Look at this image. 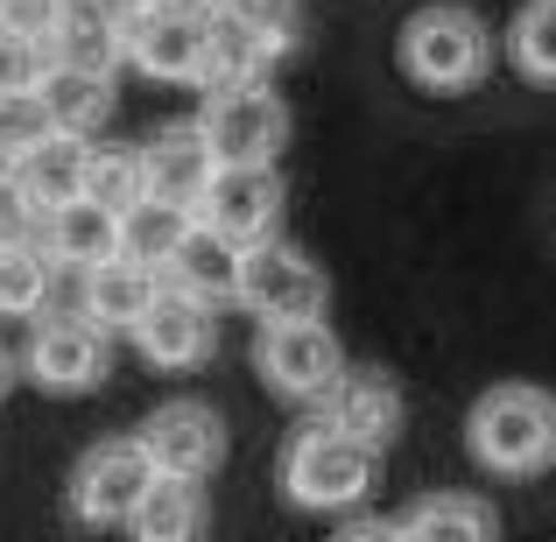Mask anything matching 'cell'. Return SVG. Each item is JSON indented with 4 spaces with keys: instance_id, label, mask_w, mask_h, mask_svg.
I'll return each instance as SVG.
<instances>
[{
    "instance_id": "cell-23",
    "label": "cell",
    "mask_w": 556,
    "mask_h": 542,
    "mask_svg": "<svg viewBox=\"0 0 556 542\" xmlns=\"http://www.w3.org/2000/svg\"><path fill=\"white\" fill-rule=\"evenodd\" d=\"M78 198H92L99 212H135L149 198V177H141V141H85V184Z\"/></svg>"
},
{
    "instance_id": "cell-9",
    "label": "cell",
    "mask_w": 556,
    "mask_h": 542,
    "mask_svg": "<svg viewBox=\"0 0 556 542\" xmlns=\"http://www.w3.org/2000/svg\"><path fill=\"white\" fill-rule=\"evenodd\" d=\"M254 374L268 380L282 402H325V388L345 374V345L325 317H296V325H261L254 339Z\"/></svg>"
},
{
    "instance_id": "cell-10",
    "label": "cell",
    "mask_w": 556,
    "mask_h": 542,
    "mask_svg": "<svg viewBox=\"0 0 556 542\" xmlns=\"http://www.w3.org/2000/svg\"><path fill=\"white\" fill-rule=\"evenodd\" d=\"M149 458H141L135 437H106V444H92L78 458V472H71V521L78 529H127V515H135V501L149 493Z\"/></svg>"
},
{
    "instance_id": "cell-24",
    "label": "cell",
    "mask_w": 556,
    "mask_h": 542,
    "mask_svg": "<svg viewBox=\"0 0 556 542\" xmlns=\"http://www.w3.org/2000/svg\"><path fill=\"white\" fill-rule=\"evenodd\" d=\"M190 232V212H177V204H155L141 198L135 212H121V261H135V268H169V254L184 247Z\"/></svg>"
},
{
    "instance_id": "cell-33",
    "label": "cell",
    "mask_w": 556,
    "mask_h": 542,
    "mask_svg": "<svg viewBox=\"0 0 556 542\" xmlns=\"http://www.w3.org/2000/svg\"><path fill=\"white\" fill-rule=\"evenodd\" d=\"M92 14H106V22H121V14H135V8H149V0H85Z\"/></svg>"
},
{
    "instance_id": "cell-8",
    "label": "cell",
    "mask_w": 556,
    "mask_h": 542,
    "mask_svg": "<svg viewBox=\"0 0 556 542\" xmlns=\"http://www.w3.org/2000/svg\"><path fill=\"white\" fill-rule=\"evenodd\" d=\"M282 204H289V184L275 163L261 169H212L204 198L190 204L204 232H218L226 247H261V240H282Z\"/></svg>"
},
{
    "instance_id": "cell-29",
    "label": "cell",
    "mask_w": 556,
    "mask_h": 542,
    "mask_svg": "<svg viewBox=\"0 0 556 542\" xmlns=\"http://www.w3.org/2000/svg\"><path fill=\"white\" fill-rule=\"evenodd\" d=\"M36 71H42V50L0 28V99H8V92H28V85H36Z\"/></svg>"
},
{
    "instance_id": "cell-22",
    "label": "cell",
    "mask_w": 556,
    "mask_h": 542,
    "mask_svg": "<svg viewBox=\"0 0 556 542\" xmlns=\"http://www.w3.org/2000/svg\"><path fill=\"white\" fill-rule=\"evenodd\" d=\"M402 542H501V521L479 493H430L394 521Z\"/></svg>"
},
{
    "instance_id": "cell-26",
    "label": "cell",
    "mask_w": 556,
    "mask_h": 542,
    "mask_svg": "<svg viewBox=\"0 0 556 542\" xmlns=\"http://www.w3.org/2000/svg\"><path fill=\"white\" fill-rule=\"evenodd\" d=\"M507 64L529 85H556V0H521L507 22Z\"/></svg>"
},
{
    "instance_id": "cell-35",
    "label": "cell",
    "mask_w": 556,
    "mask_h": 542,
    "mask_svg": "<svg viewBox=\"0 0 556 542\" xmlns=\"http://www.w3.org/2000/svg\"><path fill=\"white\" fill-rule=\"evenodd\" d=\"M0 177H8V163H0Z\"/></svg>"
},
{
    "instance_id": "cell-21",
    "label": "cell",
    "mask_w": 556,
    "mask_h": 542,
    "mask_svg": "<svg viewBox=\"0 0 556 542\" xmlns=\"http://www.w3.org/2000/svg\"><path fill=\"white\" fill-rule=\"evenodd\" d=\"M127 542H204V487L149 479V493L127 515Z\"/></svg>"
},
{
    "instance_id": "cell-6",
    "label": "cell",
    "mask_w": 556,
    "mask_h": 542,
    "mask_svg": "<svg viewBox=\"0 0 556 542\" xmlns=\"http://www.w3.org/2000/svg\"><path fill=\"white\" fill-rule=\"evenodd\" d=\"M121 64H135L155 85H204V14L177 0H149V8L121 14Z\"/></svg>"
},
{
    "instance_id": "cell-2",
    "label": "cell",
    "mask_w": 556,
    "mask_h": 542,
    "mask_svg": "<svg viewBox=\"0 0 556 542\" xmlns=\"http://www.w3.org/2000/svg\"><path fill=\"white\" fill-rule=\"evenodd\" d=\"M394 64L422 92H472L493 64V28L479 22V8L465 0H430L402 22L394 36Z\"/></svg>"
},
{
    "instance_id": "cell-17",
    "label": "cell",
    "mask_w": 556,
    "mask_h": 542,
    "mask_svg": "<svg viewBox=\"0 0 556 542\" xmlns=\"http://www.w3.org/2000/svg\"><path fill=\"white\" fill-rule=\"evenodd\" d=\"M141 177H149V198L155 204L190 212V204L204 198V184H212V149L198 141V127H190V121H177V127H163L155 141H141Z\"/></svg>"
},
{
    "instance_id": "cell-28",
    "label": "cell",
    "mask_w": 556,
    "mask_h": 542,
    "mask_svg": "<svg viewBox=\"0 0 556 542\" xmlns=\"http://www.w3.org/2000/svg\"><path fill=\"white\" fill-rule=\"evenodd\" d=\"M50 127H42V106L36 92H8L0 99V163H14V155L28 149V141H42Z\"/></svg>"
},
{
    "instance_id": "cell-30",
    "label": "cell",
    "mask_w": 556,
    "mask_h": 542,
    "mask_svg": "<svg viewBox=\"0 0 556 542\" xmlns=\"http://www.w3.org/2000/svg\"><path fill=\"white\" fill-rule=\"evenodd\" d=\"M56 8H64V0H0V28L22 36V42H42L50 22H56Z\"/></svg>"
},
{
    "instance_id": "cell-34",
    "label": "cell",
    "mask_w": 556,
    "mask_h": 542,
    "mask_svg": "<svg viewBox=\"0 0 556 542\" xmlns=\"http://www.w3.org/2000/svg\"><path fill=\"white\" fill-rule=\"evenodd\" d=\"M8 380H14V360H8V353H0V394H8Z\"/></svg>"
},
{
    "instance_id": "cell-25",
    "label": "cell",
    "mask_w": 556,
    "mask_h": 542,
    "mask_svg": "<svg viewBox=\"0 0 556 542\" xmlns=\"http://www.w3.org/2000/svg\"><path fill=\"white\" fill-rule=\"evenodd\" d=\"M56 289V261L36 240L0 247V317H36Z\"/></svg>"
},
{
    "instance_id": "cell-15",
    "label": "cell",
    "mask_w": 556,
    "mask_h": 542,
    "mask_svg": "<svg viewBox=\"0 0 556 542\" xmlns=\"http://www.w3.org/2000/svg\"><path fill=\"white\" fill-rule=\"evenodd\" d=\"M78 184H85V141H71V135H42V141H28V149L8 163V190L36 218H50L56 204H71Z\"/></svg>"
},
{
    "instance_id": "cell-11",
    "label": "cell",
    "mask_w": 556,
    "mask_h": 542,
    "mask_svg": "<svg viewBox=\"0 0 556 542\" xmlns=\"http://www.w3.org/2000/svg\"><path fill=\"white\" fill-rule=\"evenodd\" d=\"M113 374V339L78 311L42 317V331L28 339V380L42 394H92Z\"/></svg>"
},
{
    "instance_id": "cell-19",
    "label": "cell",
    "mask_w": 556,
    "mask_h": 542,
    "mask_svg": "<svg viewBox=\"0 0 556 542\" xmlns=\"http://www.w3.org/2000/svg\"><path fill=\"white\" fill-rule=\"evenodd\" d=\"M42 64H64V71H92V78H113L121 71V28L106 14H92L85 0H64L50 22V36L36 42Z\"/></svg>"
},
{
    "instance_id": "cell-16",
    "label": "cell",
    "mask_w": 556,
    "mask_h": 542,
    "mask_svg": "<svg viewBox=\"0 0 556 542\" xmlns=\"http://www.w3.org/2000/svg\"><path fill=\"white\" fill-rule=\"evenodd\" d=\"M28 92H36V106H42V127H50V135H71V141H92L113 113V78H92V71L42 64Z\"/></svg>"
},
{
    "instance_id": "cell-32",
    "label": "cell",
    "mask_w": 556,
    "mask_h": 542,
    "mask_svg": "<svg viewBox=\"0 0 556 542\" xmlns=\"http://www.w3.org/2000/svg\"><path fill=\"white\" fill-rule=\"evenodd\" d=\"M339 542H402V535H394V521H374V515H367V521H353Z\"/></svg>"
},
{
    "instance_id": "cell-3",
    "label": "cell",
    "mask_w": 556,
    "mask_h": 542,
    "mask_svg": "<svg viewBox=\"0 0 556 542\" xmlns=\"http://www.w3.org/2000/svg\"><path fill=\"white\" fill-rule=\"evenodd\" d=\"M374 472H380V451L353 444L345 430L331 423H303L282 451V493L311 515H345L374 493Z\"/></svg>"
},
{
    "instance_id": "cell-7",
    "label": "cell",
    "mask_w": 556,
    "mask_h": 542,
    "mask_svg": "<svg viewBox=\"0 0 556 542\" xmlns=\"http://www.w3.org/2000/svg\"><path fill=\"white\" fill-rule=\"evenodd\" d=\"M135 444H141V458H149L155 479H190V487H204V479L226 465V416H218L212 402H198V394H177V402H163L135 430Z\"/></svg>"
},
{
    "instance_id": "cell-12",
    "label": "cell",
    "mask_w": 556,
    "mask_h": 542,
    "mask_svg": "<svg viewBox=\"0 0 556 542\" xmlns=\"http://www.w3.org/2000/svg\"><path fill=\"white\" fill-rule=\"evenodd\" d=\"M127 339H135V353L149 360V366H163V374H190V366H204V360L218 353V311L163 282L149 297V311L135 317Z\"/></svg>"
},
{
    "instance_id": "cell-13",
    "label": "cell",
    "mask_w": 556,
    "mask_h": 542,
    "mask_svg": "<svg viewBox=\"0 0 556 542\" xmlns=\"http://www.w3.org/2000/svg\"><path fill=\"white\" fill-rule=\"evenodd\" d=\"M317 423L345 430L353 444H367V451H388L394 430H402V388H394V374H380V366H353V360H345V374L331 380L325 402H317Z\"/></svg>"
},
{
    "instance_id": "cell-5",
    "label": "cell",
    "mask_w": 556,
    "mask_h": 542,
    "mask_svg": "<svg viewBox=\"0 0 556 542\" xmlns=\"http://www.w3.org/2000/svg\"><path fill=\"white\" fill-rule=\"evenodd\" d=\"M232 303L254 311L261 325H296V317H325L331 282L303 247L289 240H261L240 247V275H232Z\"/></svg>"
},
{
    "instance_id": "cell-27",
    "label": "cell",
    "mask_w": 556,
    "mask_h": 542,
    "mask_svg": "<svg viewBox=\"0 0 556 542\" xmlns=\"http://www.w3.org/2000/svg\"><path fill=\"white\" fill-rule=\"evenodd\" d=\"M204 14L247 28L268 56H289V42H296V28H303V0H212Z\"/></svg>"
},
{
    "instance_id": "cell-31",
    "label": "cell",
    "mask_w": 556,
    "mask_h": 542,
    "mask_svg": "<svg viewBox=\"0 0 556 542\" xmlns=\"http://www.w3.org/2000/svg\"><path fill=\"white\" fill-rule=\"evenodd\" d=\"M22 240H36V212H28V204L8 190V177H0V247H22Z\"/></svg>"
},
{
    "instance_id": "cell-20",
    "label": "cell",
    "mask_w": 556,
    "mask_h": 542,
    "mask_svg": "<svg viewBox=\"0 0 556 542\" xmlns=\"http://www.w3.org/2000/svg\"><path fill=\"white\" fill-rule=\"evenodd\" d=\"M232 275H240V247H226L218 232H204L198 218H190V232H184V247H177V254H169L163 282L218 311V303H232Z\"/></svg>"
},
{
    "instance_id": "cell-1",
    "label": "cell",
    "mask_w": 556,
    "mask_h": 542,
    "mask_svg": "<svg viewBox=\"0 0 556 542\" xmlns=\"http://www.w3.org/2000/svg\"><path fill=\"white\" fill-rule=\"evenodd\" d=\"M465 451H472L479 472H501V479H529L556 465V394L529 388V380L486 388L465 416Z\"/></svg>"
},
{
    "instance_id": "cell-18",
    "label": "cell",
    "mask_w": 556,
    "mask_h": 542,
    "mask_svg": "<svg viewBox=\"0 0 556 542\" xmlns=\"http://www.w3.org/2000/svg\"><path fill=\"white\" fill-rule=\"evenodd\" d=\"M163 289L155 268H135V261H99V268L78 275V317H92L99 331H135V317L149 311V297Z\"/></svg>"
},
{
    "instance_id": "cell-14",
    "label": "cell",
    "mask_w": 556,
    "mask_h": 542,
    "mask_svg": "<svg viewBox=\"0 0 556 542\" xmlns=\"http://www.w3.org/2000/svg\"><path fill=\"white\" fill-rule=\"evenodd\" d=\"M36 247L56 268L85 275V268H99V261H121V218L99 212L92 198H71V204H56L50 218H36Z\"/></svg>"
},
{
    "instance_id": "cell-4",
    "label": "cell",
    "mask_w": 556,
    "mask_h": 542,
    "mask_svg": "<svg viewBox=\"0 0 556 542\" xmlns=\"http://www.w3.org/2000/svg\"><path fill=\"white\" fill-rule=\"evenodd\" d=\"M190 127H198V141L212 149V169H261L289 149V106L268 78L204 92V113Z\"/></svg>"
}]
</instances>
